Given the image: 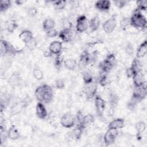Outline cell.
Returning <instances> with one entry per match:
<instances>
[{"label":"cell","mask_w":147,"mask_h":147,"mask_svg":"<svg viewBox=\"0 0 147 147\" xmlns=\"http://www.w3.org/2000/svg\"><path fill=\"white\" fill-rule=\"evenodd\" d=\"M18 37L24 44H25L32 40L34 37L32 32L30 30H24L20 33Z\"/></svg>","instance_id":"22"},{"label":"cell","mask_w":147,"mask_h":147,"mask_svg":"<svg viewBox=\"0 0 147 147\" xmlns=\"http://www.w3.org/2000/svg\"><path fill=\"white\" fill-rule=\"evenodd\" d=\"M117 25V16L114 14L108 20L105 21L102 25V28L105 33H111L115 29Z\"/></svg>","instance_id":"7"},{"label":"cell","mask_w":147,"mask_h":147,"mask_svg":"<svg viewBox=\"0 0 147 147\" xmlns=\"http://www.w3.org/2000/svg\"><path fill=\"white\" fill-rule=\"evenodd\" d=\"M98 83L102 87H105L107 85V76L106 73L102 72V74L99 76V78L98 80Z\"/></svg>","instance_id":"40"},{"label":"cell","mask_w":147,"mask_h":147,"mask_svg":"<svg viewBox=\"0 0 147 147\" xmlns=\"http://www.w3.org/2000/svg\"><path fill=\"white\" fill-rule=\"evenodd\" d=\"M132 79H133V82L134 87L141 86L146 83L145 79V76L142 71L137 72L133 76Z\"/></svg>","instance_id":"17"},{"label":"cell","mask_w":147,"mask_h":147,"mask_svg":"<svg viewBox=\"0 0 147 147\" xmlns=\"http://www.w3.org/2000/svg\"><path fill=\"white\" fill-rule=\"evenodd\" d=\"M36 114L41 119H45L48 115V112L44 105L41 102H38L36 106Z\"/></svg>","instance_id":"14"},{"label":"cell","mask_w":147,"mask_h":147,"mask_svg":"<svg viewBox=\"0 0 147 147\" xmlns=\"http://www.w3.org/2000/svg\"><path fill=\"white\" fill-rule=\"evenodd\" d=\"M136 74V71L131 67H129L126 69V75L128 78H132L133 76Z\"/></svg>","instance_id":"47"},{"label":"cell","mask_w":147,"mask_h":147,"mask_svg":"<svg viewBox=\"0 0 147 147\" xmlns=\"http://www.w3.org/2000/svg\"><path fill=\"white\" fill-rule=\"evenodd\" d=\"M113 3L118 8L122 9L125 6L127 1L125 0H115L113 1Z\"/></svg>","instance_id":"43"},{"label":"cell","mask_w":147,"mask_h":147,"mask_svg":"<svg viewBox=\"0 0 147 147\" xmlns=\"http://www.w3.org/2000/svg\"><path fill=\"white\" fill-rule=\"evenodd\" d=\"M119 100V96L118 95L113 92H111L109 95V102L110 107L111 109L114 110L117 106Z\"/></svg>","instance_id":"24"},{"label":"cell","mask_w":147,"mask_h":147,"mask_svg":"<svg viewBox=\"0 0 147 147\" xmlns=\"http://www.w3.org/2000/svg\"><path fill=\"white\" fill-rule=\"evenodd\" d=\"M118 135V131L116 129H108L103 136V141L106 146L110 145L115 142Z\"/></svg>","instance_id":"8"},{"label":"cell","mask_w":147,"mask_h":147,"mask_svg":"<svg viewBox=\"0 0 147 147\" xmlns=\"http://www.w3.org/2000/svg\"><path fill=\"white\" fill-rule=\"evenodd\" d=\"M147 53V41L144 40L138 47L136 52V58L140 59L144 57Z\"/></svg>","instance_id":"20"},{"label":"cell","mask_w":147,"mask_h":147,"mask_svg":"<svg viewBox=\"0 0 147 147\" xmlns=\"http://www.w3.org/2000/svg\"><path fill=\"white\" fill-rule=\"evenodd\" d=\"M138 103V102L134 100L133 98H131V99L128 102L127 104V107L128 108V109L130 110H134L135 107H136L137 104Z\"/></svg>","instance_id":"44"},{"label":"cell","mask_w":147,"mask_h":147,"mask_svg":"<svg viewBox=\"0 0 147 147\" xmlns=\"http://www.w3.org/2000/svg\"><path fill=\"white\" fill-rule=\"evenodd\" d=\"M130 25V18H128V17H123L120 22L121 28L123 30L126 29L127 28V26Z\"/></svg>","instance_id":"42"},{"label":"cell","mask_w":147,"mask_h":147,"mask_svg":"<svg viewBox=\"0 0 147 147\" xmlns=\"http://www.w3.org/2000/svg\"><path fill=\"white\" fill-rule=\"evenodd\" d=\"M98 86L97 83L93 82L91 83L86 85L85 88V95L87 99L90 100L95 96L97 92Z\"/></svg>","instance_id":"11"},{"label":"cell","mask_w":147,"mask_h":147,"mask_svg":"<svg viewBox=\"0 0 147 147\" xmlns=\"http://www.w3.org/2000/svg\"><path fill=\"white\" fill-rule=\"evenodd\" d=\"M25 2V1H22V0H17V1H16L14 2L17 5H22Z\"/></svg>","instance_id":"50"},{"label":"cell","mask_w":147,"mask_h":147,"mask_svg":"<svg viewBox=\"0 0 147 147\" xmlns=\"http://www.w3.org/2000/svg\"><path fill=\"white\" fill-rule=\"evenodd\" d=\"M37 13V10L35 7H30L28 10V14L30 17H34L35 16Z\"/></svg>","instance_id":"48"},{"label":"cell","mask_w":147,"mask_h":147,"mask_svg":"<svg viewBox=\"0 0 147 147\" xmlns=\"http://www.w3.org/2000/svg\"><path fill=\"white\" fill-rule=\"evenodd\" d=\"M64 55H63L62 52L58 55H56L54 60V65L55 67L57 68H59L61 66L62 63H64Z\"/></svg>","instance_id":"32"},{"label":"cell","mask_w":147,"mask_h":147,"mask_svg":"<svg viewBox=\"0 0 147 147\" xmlns=\"http://www.w3.org/2000/svg\"><path fill=\"white\" fill-rule=\"evenodd\" d=\"M133 48L132 47V45L130 44H128L126 46V52L129 54V55H131L133 53Z\"/></svg>","instance_id":"49"},{"label":"cell","mask_w":147,"mask_h":147,"mask_svg":"<svg viewBox=\"0 0 147 147\" xmlns=\"http://www.w3.org/2000/svg\"><path fill=\"white\" fill-rule=\"evenodd\" d=\"M63 49L62 42L59 41H52L49 46V52L51 54L58 55L61 53Z\"/></svg>","instance_id":"15"},{"label":"cell","mask_w":147,"mask_h":147,"mask_svg":"<svg viewBox=\"0 0 147 147\" xmlns=\"http://www.w3.org/2000/svg\"><path fill=\"white\" fill-rule=\"evenodd\" d=\"M59 38L64 42H68L72 38V32L71 29L64 28L59 33Z\"/></svg>","instance_id":"16"},{"label":"cell","mask_w":147,"mask_h":147,"mask_svg":"<svg viewBox=\"0 0 147 147\" xmlns=\"http://www.w3.org/2000/svg\"><path fill=\"white\" fill-rule=\"evenodd\" d=\"M88 26V24L87 18L84 15H81L77 18L76 22V29L77 32L83 33L87 30Z\"/></svg>","instance_id":"10"},{"label":"cell","mask_w":147,"mask_h":147,"mask_svg":"<svg viewBox=\"0 0 147 147\" xmlns=\"http://www.w3.org/2000/svg\"><path fill=\"white\" fill-rule=\"evenodd\" d=\"M94 103L98 115L99 117L103 116L106 107V103L105 100L99 95H96L95 96Z\"/></svg>","instance_id":"9"},{"label":"cell","mask_w":147,"mask_h":147,"mask_svg":"<svg viewBox=\"0 0 147 147\" xmlns=\"http://www.w3.org/2000/svg\"><path fill=\"white\" fill-rule=\"evenodd\" d=\"M29 102L27 100H23L15 103L11 108L10 115L13 116L19 114L25 107L28 106Z\"/></svg>","instance_id":"12"},{"label":"cell","mask_w":147,"mask_h":147,"mask_svg":"<svg viewBox=\"0 0 147 147\" xmlns=\"http://www.w3.org/2000/svg\"><path fill=\"white\" fill-rule=\"evenodd\" d=\"M83 80L86 85L89 84L94 82V79L92 74L88 71L84 72L83 74Z\"/></svg>","instance_id":"34"},{"label":"cell","mask_w":147,"mask_h":147,"mask_svg":"<svg viewBox=\"0 0 147 147\" xmlns=\"http://www.w3.org/2000/svg\"><path fill=\"white\" fill-rule=\"evenodd\" d=\"M9 83L13 86H17L21 81V77L18 73H13L9 78Z\"/></svg>","instance_id":"29"},{"label":"cell","mask_w":147,"mask_h":147,"mask_svg":"<svg viewBox=\"0 0 147 147\" xmlns=\"http://www.w3.org/2000/svg\"><path fill=\"white\" fill-rule=\"evenodd\" d=\"M11 5V2L9 0L1 1L0 2V10L1 12L7 10Z\"/></svg>","instance_id":"38"},{"label":"cell","mask_w":147,"mask_h":147,"mask_svg":"<svg viewBox=\"0 0 147 147\" xmlns=\"http://www.w3.org/2000/svg\"><path fill=\"white\" fill-rule=\"evenodd\" d=\"M84 116V115H83V114L81 110L77 111L76 115H75V125L82 127L84 129L85 127L83 125Z\"/></svg>","instance_id":"27"},{"label":"cell","mask_w":147,"mask_h":147,"mask_svg":"<svg viewBox=\"0 0 147 147\" xmlns=\"http://www.w3.org/2000/svg\"><path fill=\"white\" fill-rule=\"evenodd\" d=\"M55 25L56 23L55 21L51 18L46 19L42 22V28L45 32L54 29Z\"/></svg>","instance_id":"28"},{"label":"cell","mask_w":147,"mask_h":147,"mask_svg":"<svg viewBox=\"0 0 147 147\" xmlns=\"http://www.w3.org/2000/svg\"><path fill=\"white\" fill-rule=\"evenodd\" d=\"M26 47L30 50V51H33L36 48V46H37V41L35 39L34 37H33L32 40H30V41H29L28 42L25 43V44Z\"/></svg>","instance_id":"41"},{"label":"cell","mask_w":147,"mask_h":147,"mask_svg":"<svg viewBox=\"0 0 147 147\" xmlns=\"http://www.w3.org/2000/svg\"><path fill=\"white\" fill-rule=\"evenodd\" d=\"M147 90L146 83L142 86L135 87L133 90L131 98L136 100L138 103L143 100L146 96Z\"/></svg>","instance_id":"5"},{"label":"cell","mask_w":147,"mask_h":147,"mask_svg":"<svg viewBox=\"0 0 147 147\" xmlns=\"http://www.w3.org/2000/svg\"><path fill=\"white\" fill-rule=\"evenodd\" d=\"M19 51L16 49L13 45L5 40H1V55L5 56L6 55H16Z\"/></svg>","instance_id":"4"},{"label":"cell","mask_w":147,"mask_h":147,"mask_svg":"<svg viewBox=\"0 0 147 147\" xmlns=\"http://www.w3.org/2000/svg\"><path fill=\"white\" fill-rule=\"evenodd\" d=\"M33 75L37 80H41L44 78V74L40 68L36 67L33 69Z\"/></svg>","instance_id":"33"},{"label":"cell","mask_w":147,"mask_h":147,"mask_svg":"<svg viewBox=\"0 0 147 147\" xmlns=\"http://www.w3.org/2000/svg\"><path fill=\"white\" fill-rule=\"evenodd\" d=\"M95 7L100 11H107L109 10L111 6V2L108 0L98 1L95 4Z\"/></svg>","instance_id":"19"},{"label":"cell","mask_w":147,"mask_h":147,"mask_svg":"<svg viewBox=\"0 0 147 147\" xmlns=\"http://www.w3.org/2000/svg\"><path fill=\"white\" fill-rule=\"evenodd\" d=\"M100 25V20L98 16L92 17L88 22V27L91 32H94L98 30Z\"/></svg>","instance_id":"23"},{"label":"cell","mask_w":147,"mask_h":147,"mask_svg":"<svg viewBox=\"0 0 147 147\" xmlns=\"http://www.w3.org/2000/svg\"><path fill=\"white\" fill-rule=\"evenodd\" d=\"M83 129L84 128H83L82 127L76 126L70 133L71 137L76 140H80L83 134Z\"/></svg>","instance_id":"25"},{"label":"cell","mask_w":147,"mask_h":147,"mask_svg":"<svg viewBox=\"0 0 147 147\" xmlns=\"http://www.w3.org/2000/svg\"><path fill=\"white\" fill-rule=\"evenodd\" d=\"M18 24L15 20H10L7 22L6 25V29L9 33H12L17 28Z\"/></svg>","instance_id":"31"},{"label":"cell","mask_w":147,"mask_h":147,"mask_svg":"<svg viewBox=\"0 0 147 147\" xmlns=\"http://www.w3.org/2000/svg\"><path fill=\"white\" fill-rule=\"evenodd\" d=\"M34 95L38 102L45 103H50L53 98L52 88L45 84L38 86L34 91Z\"/></svg>","instance_id":"1"},{"label":"cell","mask_w":147,"mask_h":147,"mask_svg":"<svg viewBox=\"0 0 147 147\" xmlns=\"http://www.w3.org/2000/svg\"><path fill=\"white\" fill-rule=\"evenodd\" d=\"M130 25L136 29H143L146 28L147 21L146 17L141 13V11L137 9L130 18Z\"/></svg>","instance_id":"2"},{"label":"cell","mask_w":147,"mask_h":147,"mask_svg":"<svg viewBox=\"0 0 147 147\" xmlns=\"http://www.w3.org/2000/svg\"><path fill=\"white\" fill-rule=\"evenodd\" d=\"M146 127V123L144 121H139L138 122L135 126V129L137 132V134L138 135L137 137H138L140 135H141L142 133L144 132Z\"/></svg>","instance_id":"30"},{"label":"cell","mask_w":147,"mask_h":147,"mask_svg":"<svg viewBox=\"0 0 147 147\" xmlns=\"http://www.w3.org/2000/svg\"><path fill=\"white\" fill-rule=\"evenodd\" d=\"M137 73V72L142 71L141 68V64L140 61L137 58H134V60L132 61L131 66H130Z\"/></svg>","instance_id":"36"},{"label":"cell","mask_w":147,"mask_h":147,"mask_svg":"<svg viewBox=\"0 0 147 147\" xmlns=\"http://www.w3.org/2000/svg\"><path fill=\"white\" fill-rule=\"evenodd\" d=\"M55 85L56 88L57 89H63L65 87V83L63 81V79H58L55 81Z\"/></svg>","instance_id":"45"},{"label":"cell","mask_w":147,"mask_h":147,"mask_svg":"<svg viewBox=\"0 0 147 147\" xmlns=\"http://www.w3.org/2000/svg\"><path fill=\"white\" fill-rule=\"evenodd\" d=\"M58 32L55 29H52L46 31V35L49 38H54L58 35Z\"/></svg>","instance_id":"46"},{"label":"cell","mask_w":147,"mask_h":147,"mask_svg":"<svg viewBox=\"0 0 147 147\" xmlns=\"http://www.w3.org/2000/svg\"><path fill=\"white\" fill-rule=\"evenodd\" d=\"M95 121V118L94 115L91 114H88L84 116L83 119V125L86 127L87 125L92 124Z\"/></svg>","instance_id":"35"},{"label":"cell","mask_w":147,"mask_h":147,"mask_svg":"<svg viewBox=\"0 0 147 147\" xmlns=\"http://www.w3.org/2000/svg\"><path fill=\"white\" fill-rule=\"evenodd\" d=\"M66 3V1H55L53 2V5L55 9L61 10L65 8Z\"/></svg>","instance_id":"37"},{"label":"cell","mask_w":147,"mask_h":147,"mask_svg":"<svg viewBox=\"0 0 147 147\" xmlns=\"http://www.w3.org/2000/svg\"><path fill=\"white\" fill-rule=\"evenodd\" d=\"M60 124L65 128H72L75 126V115L70 113H64L60 118Z\"/></svg>","instance_id":"6"},{"label":"cell","mask_w":147,"mask_h":147,"mask_svg":"<svg viewBox=\"0 0 147 147\" xmlns=\"http://www.w3.org/2000/svg\"><path fill=\"white\" fill-rule=\"evenodd\" d=\"M117 63V59L114 53L108 54L106 58L100 63L99 68L102 72L107 73L111 71L115 65Z\"/></svg>","instance_id":"3"},{"label":"cell","mask_w":147,"mask_h":147,"mask_svg":"<svg viewBox=\"0 0 147 147\" xmlns=\"http://www.w3.org/2000/svg\"><path fill=\"white\" fill-rule=\"evenodd\" d=\"M137 9L140 11H145L147 9V1L145 0L138 1L136 2Z\"/></svg>","instance_id":"39"},{"label":"cell","mask_w":147,"mask_h":147,"mask_svg":"<svg viewBox=\"0 0 147 147\" xmlns=\"http://www.w3.org/2000/svg\"><path fill=\"white\" fill-rule=\"evenodd\" d=\"M65 68L69 71H74L76 67L77 62L76 60L72 58H68L64 61Z\"/></svg>","instance_id":"26"},{"label":"cell","mask_w":147,"mask_h":147,"mask_svg":"<svg viewBox=\"0 0 147 147\" xmlns=\"http://www.w3.org/2000/svg\"><path fill=\"white\" fill-rule=\"evenodd\" d=\"M90 60H91V58H90V53L86 50L83 51L79 57V60L78 62L79 67L80 69L84 68L89 64Z\"/></svg>","instance_id":"13"},{"label":"cell","mask_w":147,"mask_h":147,"mask_svg":"<svg viewBox=\"0 0 147 147\" xmlns=\"http://www.w3.org/2000/svg\"><path fill=\"white\" fill-rule=\"evenodd\" d=\"M8 138L12 140H16L20 137V133L15 125H11L7 130Z\"/></svg>","instance_id":"21"},{"label":"cell","mask_w":147,"mask_h":147,"mask_svg":"<svg viewBox=\"0 0 147 147\" xmlns=\"http://www.w3.org/2000/svg\"><path fill=\"white\" fill-rule=\"evenodd\" d=\"M125 126V120L122 118H115L111 121L108 125V129L118 130Z\"/></svg>","instance_id":"18"}]
</instances>
